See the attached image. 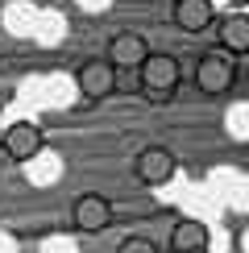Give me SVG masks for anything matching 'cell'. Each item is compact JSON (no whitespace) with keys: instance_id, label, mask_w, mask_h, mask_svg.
I'll return each instance as SVG.
<instances>
[{"instance_id":"1","label":"cell","mask_w":249,"mask_h":253,"mask_svg":"<svg viewBox=\"0 0 249 253\" xmlns=\"http://www.w3.org/2000/svg\"><path fill=\"white\" fill-rule=\"evenodd\" d=\"M179 83H183V67L174 54H150L141 62V91L150 96V104H170Z\"/></svg>"},{"instance_id":"2","label":"cell","mask_w":249,"mask_h":253,"mask_svg":"<svg viewBox=\"0 0 249 253\" xmlns=\"http://www.w3.org/2000/svg\"><path fill=\"white\" fill-rule=\"evenodd\" d=\"M75 87H79L83 104L108 100L117 91V67H112V58H83L75 67Z\"/></svg>"},{"instance_id":"3","label":"cell","mask_w":249,"mask_h":253,"mask_svg":"<svg viewBox=\"0 0 249 253\" xmlns=\"http://www.w3.org/2000/svg\"><path fill=\"white\" fill-rule=\"evenodd\" d=\"M237 83V62L228 50H208V54L195 62V87L204 96H224Z\"/></svg>"},{"instance_id":"4","label":"cell","mask_w":249,"mask_h":253,"mask_svg":"<svg viewBox=\"0 0 249 253\" xmlns=\"http://www.w3.org/2000/svg\"><path fill=\"white\" fill-rule=\"evenodd\" d=\"M174 154L166 150V145H145V150L133 158V174H137V183L145 187H166L174 178Z\"/></svg>"},{"instance_id":"5","label":"cell","mask_w":249,"mask_h":253,"mask_svg":"<svg viewBox=\"0 0 249 253\" xmlns=\"http://www.w3.org/2000/svg\"><path fill=\"white\" fill-rule=\"evenodd\" d=\"M71 224L79 233H104L112 224V199L100 191H83L75 199V208H71Z\"/></svg>"},{"instance_id":"6","label":"cell","mask_w":249,"mask_h":253,"mask_svg":"<svg viewBox=\"0 0 249 253\" xmlns=\"http://www.w3.org/2000/svg\"><path fill=\"white\" fill-rule=\"evenodd\" d=\"M46 150V133L38 129L34 121H17L4 129V154L13 162H34V158Z\"/></svg>"},{"instance_id":"7","label":"cell","mask_w":249,"mask_h":253,"mask_svg":"<svg viewBox=\"0 0 249 253\" xmlns=\"http://www.w3.org/2000/svg\"><path fill=\"white\" fill-rule=\"evenodd\" d=\"M150 54L154 50L145 46V38L133 34V29H117V34L108 38V50H104V58H112V67H141Z\"/></svg>"},{"instance_id":"8","label":"cell","mask_w":249,"mask_h":253,"mask_svg":"<svg viewBox=\"0 0 249 253\" xmlns=\"http://www.w3.org/2000/svg\"><path fill=\"white\" fill-rule=\"evenodd\" d=\"M170 17H174V25H179L183 34H204L216 21V4L212 0H174Z\"/></svg>"},{"instance_id":"9","label":"cell","mask_w":249,"mask_h":253,"mask_svg":"<svg viewBox=\"0 0 249 253\" xmlns=\"http://www.w3.org/2000/svg\"><path fill=\"white\" fill-rule=\"evenodd\" d=\"M208 224L204 220H174L170 228V253H195V249H208Z\"/></svg>"},{"instance_id":"10","label":"cell","mask_w":249,"mask_h":253,"mask_svg":"<svg viewBox=\"0 0 249 253\" xmlns=\"http://www.w3.org/2000/svg\"><path fill=\"white\" fill-rule=\"evenodd\" d=\"M220 50H228L233 58H241V54H249V17L245 13H228L224 21H220Z\"/></svg>"},{"instance_id":"11","label":"cell","mask_w":249,"mask_h":253,"mask_svg":"<svg viewBox=\"0 0 249 253\" xmlns=\"http://www.w3.org/2000/svg\"><path fill=\"white\" fill-rule=\"evenodd\" d=\"M117 253H158V245H154L150 237H124L117 245Z\"/></svg>"},{"instance_id":"12","label":"cell","mask_w":249,"mask_h":253,"mask_svg":"<svg viewBox=\"0 0 249 253\" xmlns=\"http://www.w3.org/2000/svg\"><path fill=\"white\" fill-rule=\"evenodd\" d=\"M195 253H212V249H195Z\"/></svg>"}]
</instances>
